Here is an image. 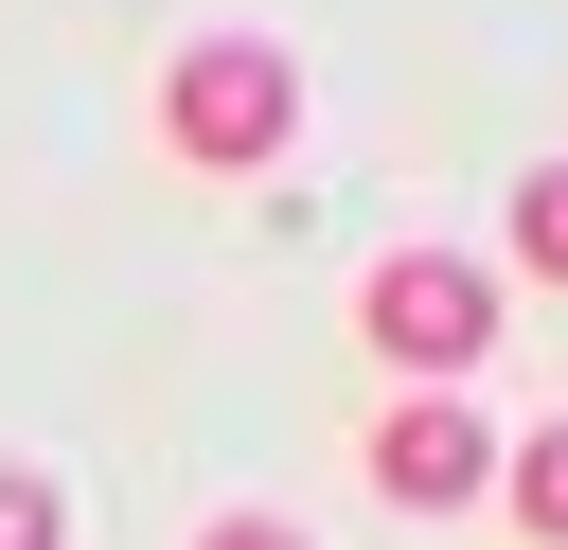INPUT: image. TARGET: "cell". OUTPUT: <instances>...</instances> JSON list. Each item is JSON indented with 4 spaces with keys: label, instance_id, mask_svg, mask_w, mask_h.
Masks as SVG:
<instances>
[{
    "label": "cell",
    "instance_id": "cell-1",
    "mask_svg": "<svg viewBox=\"0 0 568 550\" xmlns=\"http://www.w3.org/2000/svg\"><path fill=\"white\" fill-rule=\"evenodd\" d=\"M497 319H515V302H497L479 248H373V266H355V337H373L390 390H462V373L497 355Z\"/></svg>",
    "mask_w": 568,
    "mask_h": 550
},
{
    "label": "cell",
    "instance_id": "cell-2",
    "mask_svg": "<svg viewBox=\"0 0 568 550\" xmlns=\"http://www.w3.org/2000/svg\"><path fill=\"white\" fill-rule=\"evenodd\" d=\"M160 142H178L195 177H266V160L302 142V53H266V35L160 53Z\"/></svg>",
    "mask_w": 568,
    "mask_h": 550
},
{
    "label": "cell",
    "instance_id": "cell-3",
    "mask_svg": "<svg viewBox=\"0 0 568 550\" xmlns=\"http://www.w3.org/2000/svg\"><path fill=\"white\" fill-rule=\"evenodd\" d=\"M355 461H373V497H390V515H497V426H479L462 390H390Z\"/></svg>",
    "mask_w": 568,
    "mask_h": 550
},
{
    "label": "cell",
    "instance_id": "cell-4",
    "mask_svg": "<svg viewBox=\"0 0 568 550\" xmlns=\"http://www.w3.org/2000/svg\"><path fill=\"white\" fill-rule=\"evenodd\" d=\"M497 515H515V550H568V408L497 444Z\"/></svg>",
    "mask_w": 568,
    "mask_h": 550
},
{
    "label": "cell",
    "instance_id": "cell-5",
    "mask_svg": "<svg viewBox=\"0 0 568 550\" xmlns=\"http://www.w3.org/2000/svg\"><path fill=\"white\" fill-rule=\"evenodd\" d=\"M515 266H532V284H568V160H532V177H515Z\"/></svg>",
    "mask_w": 568,
    "mask_h": 550
},
{
    "label": "cell",
    "instance_id": "cell-6",
    "mask_svg": "<svg viewBox=\"0 0 568 550\" xmlns=\"http://www.w3.org/2000/svg\"><path fill=\"white\" fill-rule=\"evenodd\" d=\"M0 550H71V497H53L36 461H0Z\"/></svg>",
    "mask_w": 568,
    "mask_h": 550
},
{
    "label": "cell",
    "instance_id": "cell-7",
    "mask_svg": "<svg viewBox=\"0 0 568 550\" xmlns=\"http://www.w3.org/2000/svg\"><path fill=\"white\" fill-rule=\"evenodd\" d=\"M195 550H320V532H302V515H213Z\"/></svg>",
    "mask_w": 568,
    "mask_h": 550
}]
</instances>
